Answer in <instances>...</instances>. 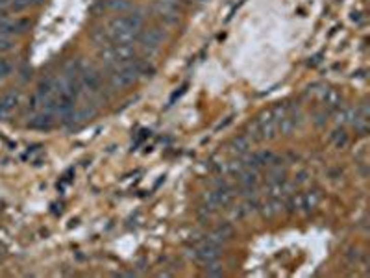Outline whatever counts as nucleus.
Returning <instances> with one entry per match:
<instances>
[{
    "label": "nucleus",
    "instance_id": "obj_9",
    "mask_svg": "<svg viewBox=\"0 0 370 278\" xmlns=\"http://www.w3.org/2000/svg\"><path fill=\"white\" fill-rule=\"evenodd\" d=\"M230 236H232V227H228V225H222V227L215 228V230L209 234L208 241L215 243V245H218V247H220V243L228 241Z\"/></svg>",
    "mask_w": 370,
    "mask_h": 278
},
{
    "label": "nucleus",
    "instance_id": "obj_10",
    "mask_svg": "<svg viewBox=\"0 0 370 278\" xmlns=\"http://www.w3.org/2000/svg\"><path fill=\"white\" fill-rule=\"evenodd\" d=\"M106 8L109 11H113V13H119V15H122V13H128V11L133 10V6H132V2H130V0H107Z\"/></svg>",
    "mask_w": 370,
    "mask_h": 278
},
{
    "label": "nucleus",
    "instance_id": "obj_6",
    "mask_svg": "<svg viewBox=\"0 0 370 278\" xmlns=\"http://www.w3.org/2000/svg\"><path fill=\"white\" fill-rule=\"evenodd\" d=\"M17 106H19V93L17 91L6 93L4 97H2V100H0V119L10 117L17 109Z\"/></svg>",
    "mask_w": 370,
    "mask_h": 278
},
{
    "label": "nucleus",
    "instance_id": "obj_1",
    "mask_svg": "<svg viewBox=\"0 0 370 278\" xmlns=\"http://www.w3.org/2000/svg\"><path fill=\"white\" fill-rule=\"evenodd\" d=\"M139 78V60H135L130 65H124V67H117L111 71V86L117 89L128 88L132 86Z\"/></svg>",
    "mask_w": 370,
    "mask_h": 278
},
{
    "label": "nucleus",
    "instance_id": "obj_11",
    "mask_svg": "<svg viewBox=\"0 0 370 278\" xmlns=\"http://www.w3.org/2000/svg\"><path fill=\"white\" fill-rule=\"evenodd\" d=\"M281 208H283V204H281L278 199H269L265 204H261V213H263L265 217H274L281 211Z\"/></svg>",
    "mask_w": 370,
    "mask_h": 278
},
{
    "label": "nucleus",
    "instance_id": "obj_14",
    "mask_svg": "<svg viewBox=\"0 0 370 278\" xmlns=\"http://www.w3.org/2000/svg\"><path fill=\"white\" fill-rule=\"evenodd\" d=\"M234 147H235V152H239V154H244L246 150H248V147H250V141L248 139H244V137H237L234 141Z\"/></svg>",
    "mask_w": 370,
    "mask_h": 278
},
{
    "label": "nucleus",
    "instance_id": "obj_13",
    "mask_svg": "<svg viewBox=\"0 0 370 278\" xmlns=\"http://www.w3.org/2000/svg\"><path fill=\"white\" fill-rule=\"evenodd\" d=\"M37 4H41V0H13L11 8H13V11H22L26 8H32V6H37Z\"/></svg>",
    "mask_w": 370,
    "mask_h": 278
},
{
    "label": "nucleus",
    "instance_id": "obj_18",
    "mask_svg": "<svg viewBox=\"0 0 370 278\" xmlns=\"http://www.w3.org/2000/svg\"><path fill=\"white\" fill-rule=\"evenodd\" d=\"M8 4H10V0H0V10H2V8H6Z\"/></svg>",
    "mask_w": 370,
    "mask_h": 278
},
{
    "label": "nucleus",
    "instance_id": "obj_4",
    "mask_svg": "<svg viewBox=\"0 0 370 278\" xmlns=\"http://www.w3.org/2000/svg\"><path fill=\"white\" fill-rule=\"evenodd\" d=\"M30 26V21L28 19H6V21L0 22V34L6 37H13L19 36V34H24Z\"/></svg>",
    "mask_w": 370,
    "mask_h": 278
},
{
    "label": "nucleus",
    "instance_id": "obj_12",
    "mask_svg": "<svg viewBox=\"0 0 370 278\" xmlns=\"http://www.w3.org/2000/svg\"><path fill=\"white\" fill-rule=\"evenodd\" d=\"M302 199H304V210L305 211L315 210V208L319 206V202H320V193H319V191H309V193H302Z\"/></svg>",
    "mask_w": 370,
    "mask_h": 278
},
{
    "label": "nucleus",
    "instance_id": "obj_16",
    "mask_svg": "<svg viewBox=\"0 0 370 278\" xmlns=\"http://www.w3.org/2000/svg\"><path fill=\"white\" fill-rule=\"evenodd\" d=\"M206 274L208 276H222V267H218L217 263H208L206 265Z\"/></svg>",
    "mask_w": 370,
    "mask_h": 278
},
{
    "label": "nucleus",
    "instance_id": "obj_17",
    "mask_svg": "<svg viewBox=\"0 0 370 278\" xmlns=\"http://www.w3.org/2000/svg\"><path fill=\"white\" fill-rule=\"evenodd\" d=\"M346 134L345 132H340V135H339V132H337V135H335V143H337V147H343V145H346Z\"/></svg>",
    "mask_w": 370,
    "mask_h": 278
},
{
    "label": "nucleus",
    "instance_id": "obj_5",
    "mask_svg": "<svg viewBox=\"0 0 370 278\" xmlns=\"http://www.w3.org/2000/svg\"><path fill=\"white\" fill-rule=\"evenodd\" d=\"M100 82H102L100 74H98L93 67L80 69V86L81 88L89 89V91H97V89L100 88Z\"/></svg>",
    "mask_w": 370,
    "mask_h": 278
},
{
    "label": "nucleus",
    "instance_id": "obj_7",
    "mask_svg": "<svg viewBox=\"0 0 370 278\" xmlns=\"http://www.w3.org/2000/svg\"><path fill=\"white\" fill-rule=\"evenodd\" d=\"M156 11H157V15H159V19H161V21H165L167 24H174V22H178V10H176V6H173V4H161V2H157Z\"/></svg>",
    "mask_w": 370,
    "mask_h": 278
},
{
    "label": "nucleus",
    "instance_id": "obj_2",
    "mask_svg": "<svg viewBox=\"0 0 370 278\" xmlns=\"http://www.w3.org/2000/svg\"><path fill=\"white\" fill-rule=\"evenodd\" d=\"M163 37H165V34L159 28H150V30H141L137 41L141 43L145 54H154L159 48V45H161Z\"/></svg>",
    "mask_w": 370,
    "mask_h": 278
},
{
    "label": "nucleus",
    "instance_id": "obj_15",
    "mask_svg": "<svg viewBox=\"0 0 370 278\" xmlns=\"http://www.w3.org/2000/svg\"><path fill=\"white\" fill-rule=\"evenodd\" d=\"M11 71H13V65H11L8 60H0V82H2L6 76H10Z\"/></svg>",
    "mask_w": 370,
    "mask_h": 278
},
{
    "label": "nucleus",
    "instance_id": "obj_8",
    "mask_svg": "<svg viewBox=\"0 0 370 278\" xmlns=\"http://www.w3.org/2000/svg\"><path fill=\"white\" fill-rule=\"evenodd\" d=\"M52 124H54V115L46 114V112H37L36 117L30 121L32 128H37V130H48Z\"/></svg>",
    "mask_w": 370,
    "mask_h": 278
},
{
    "label": "nucleus",
    "instance_id": "obj_3",
    "mask_svg": "<svg viewBox=\"0 0 370 278\" xmlns=\"http://www.w3.org/2000/svg\"><path fill=\"white\" fill-rule=\"evenodd\" d=\"M193 253L198 262L204 263V265H208V263H213L218 260V256H220V247L215 245V243L204 241L202 245H198V247L194 248Z\"/></svg>",
    "mask_w": 370,
    "mask_h": 278
}]
</instances>
